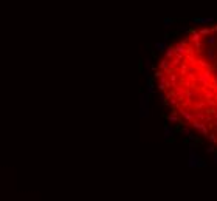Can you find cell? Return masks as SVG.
Wrapping results in <instances>:
<instances>
[{
    "mask_svg": "<svg viewBox=\"0 0 217 201\" xmlns=\"http://www.w3.org/2000/svg\"><path fill=\"white\" fill-rule=\"evenodd\" d=\"M157 78L174 113L217 142V36L194 37L171 50Z\"/></svg>",
    "mask_w": 217,
    "mask_h": 201,
    "instance_id": "6da1fadb",
    "label": "cell"
}]
</instances>
